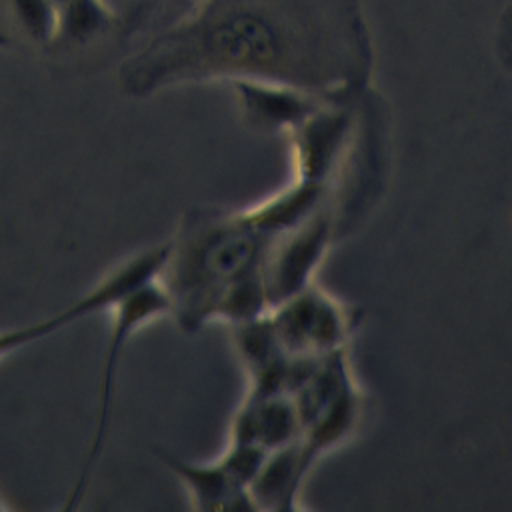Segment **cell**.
<instances>
[{"instance_id":"6da1fadb","label":"cell","mask_w":512,"mask_h":512,"mask_svg":"<svg viewBox=\"0 0 512 512\" xmlns=\"http://www.w3.org/2000/svg\"><path fill=\"white\" fill-rule=\"evenodd\" d=\"M372 70L358 0H212L124 60L134 98L204 80H264L354 102Z\"/></svg>"},{"instance_id":"7a4b0ae2","label":"cell","mask_w":512,"mask_h":512,"mask_svg":"<svg viewBox=\"0 0 512 512\" xmlns=\"http://www.w3.org/2000/svg\"><path fill=\"white\" fill-rule=\"evenodd\" d=\"M274 236L246 206L186 210L160 268L176 324L194 334L212 322L234 326L262 314Z\"/></svg>"},{"instance_id":"3957f363","label":"cell","mask_w":512,"mask_h":512,"mask_svg":"<svg viewBox=\"0 0 512 512\" xmlns=\"http://www.w3.org/2000/svg\"><path fill=\"white\" fill-rule=\"evenodd\" d=\"M290 398L300 420L298 440L316 462L346 444L364 414V398L348 350L310 362L290 390Z\"/></svg>"},{"instance_id":"277c9868","label":"cell","mask_w":512,"mask_h":512,"mask_svg":"<svg viewBox=\"0 0 512 512\" xmlns=\"http://www.w3.org/2000/svg\"><path fill=\"white\" fill-rule=\"evenodd\" d=\"M262 316L278 346L298 360L348 350V342L360 324L358 308L340 300L316 280L274 302Z\"/></svg>"},{"instance_id":"5b68a950","label":"cell","mask_w":512,"mask_h":512,"mask_svg":"<svg viewBox=\"0 0 512 512\" xmlns=\"http://www.w3.org/2000/svg\"><path fill=\"white\" fill-rule=\"evenodd\" d=\"M110 334L102 358V370H100V384H98V412H96V424L94 432L88 444V452L84 458V464L80 468V474L74 482V488L68 496V502L64 504V510H74L90 482L92 470L100 458V452L106 442V430L110 422V408H112V396H114V384L118 374V364L122 360V350L128 344L130 336L138 332L142 326L152 322L158 316H170V300L162 286L160 272L156 276H150L130 290H126L110 308Z\"/></svg>"},{"instance_id":"8992f818","label":"cell","mask_w":512,"mask_h":512,"mask_svg":"<svg viewBox=\"0 0 512 512\" xmlns=\"http://www.w3.org/2000/svg\"><path fill=\"white\" fill-rule=\"evenodd\" d=\"M158 458L180 478L194 510H256L250 486L266 452L226 442L220 456L210 462H190L168 450H158Z\"/></svg>"},{"instance_id":"52a82bcc","label":"cell","mask_w":512,"mask_h":512,"mask_svg":"<svg viewBox=\"0 0 512 512\" xmlns=\"http://www.w3.org/2000/svg\"><path fill=\"white\" fill-rule=\"evenodd\" d=\"M298 438L300 420L290 394L246 388L232 414L228 442L246 444L270 454Z\"/></svg>"},{"instance_id":"ba28073f","label":"cell","mask_w":512,"mask_h":512,"mask_svg":"<svg viewBox=\"0 0 512 512\" xmlns=\"http://www.w3.org/2000/svg\"><path fill=\"white\" fill-rule=\"evenodd\" d=\"M230 84L246 124L262 132L288 134L318 108L330 104L316 94L286 84L264 80H234Z\"/></svg>"},{"instance_id":"9c48e42d","label":"cell","mask_w":512,"mask_h":512,"mask_svg":"<svg viewBox=\"0 0 512 512\" xmlns=\"http://www.w3.org/2000/svg\"><path fill=\"white\" fill-rule=\"evenodd\" d=\"M314 464L300 440L266 454L250 486L256 510H298L304 480Z\"/></svg>"},{"instance_id":"30bf717a","label":"cell","mask_w":512,"mask_h":512,"mask_svg":"<svg viewBox=\"0 0 512 512\" xmlns=\"http://www.w3.org/2000/svg\"><path fill=\"white\" fill-rule=\"evenodd\" d=\"M114 18V8H110L104 0H66L58 6V28L54 42L86 44L104 34L112 26Z\"/></svg>"},{"instance_id":"8fae6325","label":"cell","mask_w":512,"mask_h":512,"mask_svg":"<svg viewBox=\"0 0 512 512\" xmlns=\"http://www.w3.org/2000/svg\"><path fill=\"white\" fill-rule=\"evenodd\" d=\"M20 30L36 44H52L58 28L54 0H8Z\"/></svg>"},{"instance_id":"7c38bea8","label":"cell","mask_w":512,"mask_h":512,"mask_svg":"<svg viewBox=\"0 0 512 512\" xmlns=\"http://www.w3.org/2000/svg\"><path fill=\"white\" fill-rule=\"evenodd\" d=\"M104 2H106L110 8H116V4H118V2H122V0H104Z\"/></svg>"},{"instance_id":"4fadbf2b","label":"cell","mask_w":512,"mask_h":512,"mask_svg":"<svg viewBox=\"0 0 512 512\" xmlns=\"http://www.w3.org/2000/svg\"><path fill=\"white\" fill-rule=\"evenodd\" d=\"M8 44V38L4 34H0V48H4Z\"/></svg>"},{"instance_id":"5bb4252c","label":"cell","mask_w":512,"mask_h":512,"mask_svg":"<svg viewBox=\"0 0 512 512\" xmlns=\"http://www.w3.org/2000/svg\"><path fill=\"white\" fill-rule=\"evenodd\" d=\"M54 2H56V6H60V4H62V2H66V0H54Z\"/></svg>"},{"instance_id":"9a60e30c","label":"cell","mask_w":512,"mask_h":512,"mask_svg":"<svg viewBox=\"0 0 512 512\" xmlns=\"http://www.w3.org/2000/svg\"><path fill=\"white\" fill-rule=\"evenodd\" d=\"M174 2H196V0H174Z\"/></svg>"},{"instance_id":"2e32d148","label":"cell","mask_w":512,"mask_h":512,"mask_svg":"<svg viewBox=\"0 0 512 512\" xmlns=\"http://www.w3.org/2000/svg\"><path fill=\"white\" fill-rule=\"evenodd\" d=\"M0 510H2V504H0Z\"/></svg>"}]
</instances>
